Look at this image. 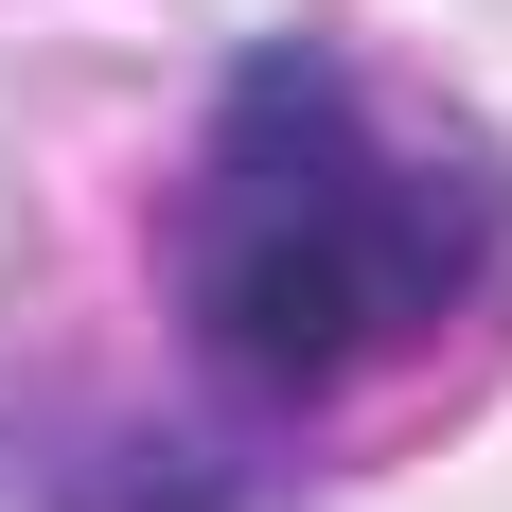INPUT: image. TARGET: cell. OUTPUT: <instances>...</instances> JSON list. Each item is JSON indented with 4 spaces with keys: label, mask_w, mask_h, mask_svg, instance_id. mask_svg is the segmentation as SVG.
<instances>
[{
    "label": "cell",
    "mask_w": 512,
    "mask_h": 512,
    "mask_svg": "<svg viewBox=\"0 0 512 512\" xmlns=\"http://www.w3.org/2000/svg\"><path fill=\"white\" fill-rule=\"evenodd\" d=\"M477 195L442 159L371 142V106L336 53H248L230 106H212L195 142V212H177V301H195V354L230 389H354V371L424 354L477 283Z\"/></svg>",
    "instance_id": "cell-1"
}]
</instances>
